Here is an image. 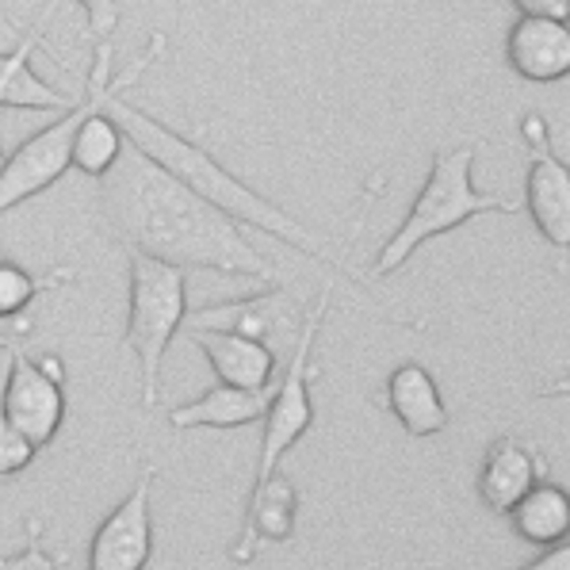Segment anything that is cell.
<instances>
[{
  "label": "cell",
  "instance_id": "1",
  "mask_svg": "<svg viewBox=\"0 0 570 570\" xmlns=\"http://www.w3.org/2000/svg\"><path fill=\"white\" fill-rule=\"evenodd\" d=\"M100 180L104 215L130 253L177 268H207L276 284L272 261L261 257L257 245H249L226 210L196 196L188 184H180L135 146H127Z\"/></svg>",
  "mask_w": 570,
  "mask_h": 570
},
{
  "label": "cell",
  "instance_id": "2",
  "mask_svg": "<svg viewBox=\"0 0 570 570\" xmlns=\"http://www.w3.org/2000/svg\"><path fill=\"white\" fill-rule=\"evenodd\" d=\"M104 111L116 119V127L122 130L127 146H135L138 154H146L150 161H157L180 184H188V188L196 191V196H204L207 204L226 210L234 223L257 226V230L268 234V238L295 245V249L306 253V257L326 261L322 238H314L299 218H292L284 207H276L272 199L261 196L257 188H249L245 180L234 177V173L226 169V165H218L204 146H196L191 138H184L173 127H165L161 119H154L150 111H142L127 96V89L111 92L108 104H104Z\"/></svg>",
  "mask_w": 570,
  "mask_h": 570
},
{
  "label": "cell",
  "instance_id": "3",
  "mask_svg": "<svg viewBox=\"0 0 570 570\" xmlns=\"http://www.w3.org/2000/svg\"><path fill=\"white\" fill-rule=\"evenodd\" d=\"M165 47H169L165 35L154 31L146 50L135 58V66H127L119 77H111V47L108 42H96L89 85H85V92H77L73 108H66L50 127H42L39 135H31L28 142L20 146V150L8 154L4 169H0V215H8L12 207L28 204L35 196H42V191L55 188V184L66 177V169L73 165L69 154H73V135H77V127H81V119L92 116L96 108H104L111 92L135 89L138 77L165 55Z\"/></svg>",
  "mask_w": 570,
  "mask_h": 570
},
{
  "label": "cell",
  "instance_id": "4",
  "mask_svg": "<svg viewBox=\"0 0 570 570\" xmlns=\"http://www.w3.org/2000/svg\"><path fill=\"white\" fill-rule=\"evenodd\" d=\"M475 157L479 142H463L455 150H436L433 165H429V177L421 184L417 199L410 204L406 218L399 223V230L380 245V257L367 268L372 279H383L391 272H399L425 242L452 234L455 226L471 223L475 215L487 210H505L513 215L521 207V199L513 196H494V191L475 188Z\"/></svg>",
  "mask_w": 570,
  "mask_h": 570
},
{
  "label": "cell",
  "instance_id": "5",
  "mask_svg": "<svg viewBox=\"0 0 570 570\" xmlns=\"http://www.w3.org/2000/svg\"><path fill=\"white\" fill-rule=\"evenodd\" d=\"M184 322H188L184 268L130 253L127 348L138 356V367H142V406H157V399H161V364Z\"/></svg>",
  "mask_w": 570,
  "mask_h": 570
},
{
  "label": "cell",
  "instance_id": "6",
  "mask_svg": "<svg viewBox=\"0 0 570 570\" xmlns=\"http://www.w3.org/2000/svg\"><path fill=\"white\" fill-rule=\"evenodd\" d=\"M333 295L322 292L318 303L306 311L303 330L295 337L292 361H287L279 383L272 387L268 410L261 417L265 433H261V460H257V479H268L279 471V460L311 433L314 425V402H311V375H314V341H318V330L330 314Z\"/></svg>",
  "mask_w": 570,
  "mask_h": 570
},
{
  "label": "cell",
  "instance_id": "7",
  "mask_svg": "<svg viewBox=\"0 0 570 570\" xmlns=\"http://www.w3.org/2000/svg\"><path fill=\"white\" fill-rule=\"evenodd\" d=\"M66 367L61 356L28 361L20 348H12V364L0 375V406L12 429H20L35 449H47L66 421Z\"/></svg>",
  "mask_w": 570,
  "mask_h": 570
},
{
  "label": "cell",
  "instance_id": "8",
  "mask_svg": "<svg viewBox=\"0 0 570 570\" xmlns=\"http://www.w3.org/2000/svg\"><path fill=\"white\" fill-rule=\"evenodd\" d=\"M521 135L529 142V177H524V207L551 249L570 245V169L551 150L548 119L529 111L521 119Z\"/></svg>",
  "mask_w": 570,
  "mask_h": 570
},
{
  "label": "cell",
  "instance_id": "9",
  "mask_svg": "<svg viewBox=\"0 0 570 570\" xmlns=\"http://www.w3.org/2000/svg\"><path fill=\"white\" fill-rule=\"evenodd\" d=\"M157 468L146 463L130 494L100 521L89 548V570H146L154 556V494Z\"/></svg>",
  "mask_w": 570,
  "mask_h": 570
},
{
  "label": "cell",
  "instance_id": "10",
  "mask_svg": "<svg viewBox=\"0 0 570 570\" xmlns=\"http://www.w3.org/2000/svg\"><path fill=\"white\" fill-rule=\"evenodd\" d=\"M505 61L517 77L532 85H556L570 73L567 20L551 16H517L505 35Z\"/></svg>",
  "mask_w": 570,
  "mask_h": 570
},
{
  "label": "cell",
  "instance_id": "11",
  "mask_svg": "<svg viewBox=\"0 0 570 570\" xmlns=\"http://www.w3.org/2000/svg\"><path fill=\"white\" fill-rule=\"evenodd\" d=\"M543 460L529 444H521L517 436H498L494 444L482 455V468H479V498L490 513L505 517L529 494L537 482H543Z\"/></svg>",
  "mask_w": 570,
  "mask_h": 570
},
{
  "label": "cell",
  "instance_id": "12",
  "mask_svg": "<svg viewBox=\"0 0 570 570\" xmlns=\"http://www.w3.org/2000/svg\"><path fill=\"white\" fill-rule=\"evenodd\" d=\"M191 345L204 348L210 372L226 387L265 391L276 380V348L257 337H242V333L226 330H191Z\"/></svg>",
  "mask_w": 570,
  "mask_h": 570
},
{
  "label": "cell",
  "instance_id": "13",
  "mask_svg": "<svg viewBox=\"0 0 570 570\" xmlns=\"http://www.w3.org/2000/svg\"><path fill=\"white\" fill-rule=\"evenodd\" d=\"M295 537V487L284 475H268L253 482L249 505H245L242 537L234 540V563H253L261 543H287Z\"/></svg>",
  "mask_w": 570,
  "mask_h": 570
},
{
  "label": "cell",
  "instance_id": "14",
  "mask_svg": "<svg viewBox=\"0 0 570 570\" xmlns=\"http://www.w3.org/2000/svg\"><path fill=\"white\" fill-rule=\"evenodd\" d=\"M383 406L399 417V425L410 436H436L449 429V406L441 399V387L421 364H399L383 387Z\"/></svg>",
  "mask_w": 570,
  "mask_h": 570
},
{
  "label": "cell",
  "instance_id": "15",
  "mask_svg": "<svg viewBox=\"0 0 570 570\" xmlns=\"http://www.w3.org/2000/svg\"><path fill=\"white\" fill-rule=\"evenodd\" d=\"M191 330H226L272 345V337L287 330V295L279 292V284H265L242 299L210 303L191 314Z\"/></svg>",
  "mask_w": 570,
  "mask_h": 570
},
{
  "label": "cell",
  "instance_id": "16",
  "mask_svg": "<svg viewBox=\"0 0 570 570\" xmlns=\"http://www.w3.org/2000/svg\"><path fill=\"white\" fill-rule=\"evenodd\" d=\"M42 47V31L23 35L12 50L0 55V108H28V111H66L77 104L73 92H58L31 69V55Z\"/></svg>",
  "mask_w": 570,
  "mask_h": 570
},
{
  "label": "cell",
  "instance_id": "17",
  "mask_svg": "<svg viewBox=\"0 0 570 570\" xmlns=\"http://www.w3.org/2000/svg\"><path fill=\"white\" fill-rule=\"evenodd\" d=\"M272 399V387L265 391H245V387H226L215 383L207 394L184 402V406L169 410L173 429H242L265 417Z\"/></svg>",
  "mask_w": 570,
  "mask_h": 570
},
{
  "label": "cell",
  "instance_id": "18",
  "mask_svg": "<svg viewBox=\"0 0 570 570\" xmlns=\"http://www.w3.org/2000/svg\"><path fill=\"white\" fill-rule=\"evenodd\" d=\"M505 517L513 521V532L524 543L551 548V543H563L570 532V498L563 487L537 482Z\"/></svg>",
  "mask_w": 570,
  "mask_h": 570
},
{
  "label": "cell",
  "instance_id": "19",
  "mask_svg": "<svg viewBox=\"0 0 570 570\" xmlns=\"http://www.w3.org/2000/svg\"><path fill=\"white\" fill-rule=\"evenodd\" d=\"M122 150H127V138H122V130L116 127V119L104 108H96L92 116H85L81 127H77L69 161H73L85 177H104L122 157Z\"/></svg>",
  "mask_w": 570,
  "mask_h": 570
},
{
  "label": "cell",
  "instance_id": "20",
  "mask_svg": "<svg viewBox=\"0 0 570 570\" xmlns=\"http://www.w3.org/2000/svg\"><path fill=\"white\" fill-rule=\"evenodd\" d=\"M73 276L77 272H69V268H58V272H50V276H35V272L12 265V261H0V322H12V318H20V314H28L31 303L39 299L42 292L66 284V279H73Z\"/></svg>",
  "mask_w": 570,
  "mask_h": 570
},
{
  "label": "cell",
  "instance_id": "21",
  "mask_svg": "<svg viewBox=\"0 0 570 570\" xmlns=\"http://www.w3.org/2000/svg\"><path fill=\"white\" fill-rule=\"evenodd\" d=\"M35 455H39V449H35L20 429H12V421L4 417V406H0V479L28 471Z\"/></svg>",
  "mask_w": 570,
  "mask_h": 570
},
{
  "label": "cell",
  "instance_id": "22",
  "mask_svg": "<svg viewBox=\"0 0 570 570\" xmlns=\"http://www.w3.org/2000/svg\"><path fill=\"white\" fill-rule=\"evenodd\" d=\"M0 570H61V563L42 548V521L28 524V548L16 556H0Z\"/></svg>",
  "mask_w": 570,
  "mask_h": 570
},
{
  "label": "cell",
  "instance_id": "23",
  "mask_svg": "<svg viewBox=\"0 0 570 570\" xmlns=\"http://www.w3.org/2000/svg\"><path fill=\"white\" fill-rule=\"evenodd\" d=\"M89 16V31L96 42H108V35L119 28V0H77Z\"/></svg>",
  "mask_w": 570,
  "mask_h": 570
},
{
  "label": "cell",
  "instance_id": "24",
  "mask_svg": "<svg viewBox=\"0 0 570 570\" xmlns=\"http://www.w3.org/2000/svg\"><path fill=\"white\" fill-rule=\"evenodd\" d=\"M521 16H551V20H567L570 4L567 0H513Z\"/></svg>",
  "mask_w": 570,
  "mask_h": 570
},
{
  "label": "cell",
  "instance_id": "25",
  "mask_svg": "<svg viewBox=\"0 0 570 570\" xmlns=\"http://www.w3.org/2000/svg\"><path fill=\"white\" fill-rule=\"evenodd\" d=\"M521 570H570V548H567V540L563 543H551V548L543 551L537 563H529V567H521Z\"/></svg>",
  "mask_w": 570,
  "mask_h": 570
},
{
  "label": "cell",
  "instance_id": "26",
  "mask_svg": "<svg viewBox=\"0 0 570 570\" xmlns=\"http://www.w3.org/2000/svg\"><path fill=\"white\" fill-rule=\"evenodd\" d=\"M0 111H4V108H0ZM4 161H8V154H4V146H0V169H4Z\"/></svg>",
  "mask_w": 570,
  "mask_h": 570
}]
</instances>
